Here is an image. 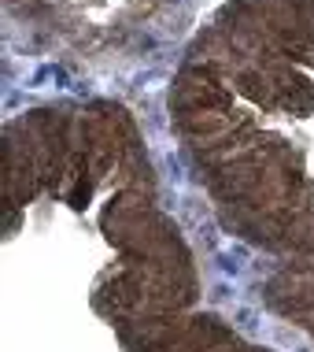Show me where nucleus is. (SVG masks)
<instances>
[{
	"label": "nucleus",
	"instance_id": "2",
	"mask_svg": "<svg viewBox=\"0 0 314 352\" xmlns=\"http://www.w3.org/2000/svg\"><path fill=\"white\" fill-rule=\"evenodd\" d=\"M159 164H163L167 182L174 186V193H182V189H185V164H182V156L167 148V152H159Z\"/></svg>",
	"mask_w": 314,
	"mask_h": 352
},
{
	"label": "nucleus",
	"instance_id": "1",
	"mask_svg": "<svg viewBox=\"0 0 314 352\" xmlns=\"http://www.w3.org/2000/svg\"><path fill=\"white\" fill-rule=\"evenodd\" d=\"M252 260H255L252 249H244L241 241H222V249L215 252V263H218V271H222L226 278H241Z\"/></svg>",
	"mask_w": 314,
	"mask_h": 352
}]
</instances>
